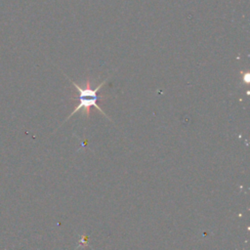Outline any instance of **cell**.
Segmentation results:
<instances>
[{"label":"cell","mask_w":250,"mask_h":250,"mask_svg":"<svg viewBox=\"0 0 250 250\" xmlns=\"http://www.w3.org/2000/svg\"><path fill=\"white\" fill-rule=\"evenodd\" d=\"M67 77V76H66ZM67 79L72 83V85L74 86V88L76 89L77 92V96L73 97L72 100H76L78 101L77 105L75 106V108L73 109V111L68 115V117L65 119V121H67L72 115H74L76 112H78L79 110L83 109V114L89 118L90 116V111H91V107L95 106L103 115H104L106 118H108L110 120V118L106 115V113L98 105V100H99V96H98V92L99 90L105 84V82L107 81L108 77L105 78L104 81H102L99 85H97L95 88L91 87V83H90V79L88 78L85 82L84 87H81L80 85H78L77 83L73 82L72 80H70V78L67 77Z\"/></svg>","instance_id":"obj_1"}]
</instances>
